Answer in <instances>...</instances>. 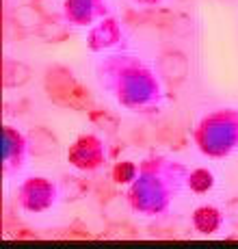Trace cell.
<instances>
[{
	"instance_id": "obj_4",
	"label": "cell",
	"mask_w": 238,
	"mask_h": 249,
	"mask_svg": "<svg viewBox=\"0 0 238 249\" xmlns=\"http://www.w3.org/2000/svg\"><path fill=\"white\" fill-rule=\"evenodd\" d=\"M59 184L46 176H28L16 189L17 208L28 214H44L59 202Z\"/></svg>"
},
{
	"instance_id": "obj_10",
	"label": "cell",
	"mask_w": 238,
	"mask_h": 249,
	"mask_svg": "<svg viewBox=\"0 0 238 249\" xmlns=\"http://www.w3.org/2000/svg\"><path fill=\"white\" fill-rule=\"evenodd\" d=\"M217 184V178L208 167H195V169L188 171V178H187V189L195 195H206L210 193Z\"/></svg>"
},
{
	"instance_id": "obj_11",
	"label": "cell",
	"mask_w": 238,
	"mask_h": 249,
	"mask_svg": "<svg viewBox=\"0 0 238 249\" xmlns=\"http://www.w3.org/2000/svg\"><path fill=\"white\" fill-rule=\"evenodd\" d=\"M136 171H139V162H132V160H121V162H115L111 169V178L115 184H130L135 180Z\"/></svg>"
},
{
	"instance_id": "obj_3",
	"label": "cell",
	"mask_w": 238,
	"mask_h": 249,
	"mask_svg": "<svg viewBox=\"0 0 238 249\" xmlns=\"http://www.w3.org/2000/svg\"><path fill=\"white\" fill-rule=\"evenodd\" d=\"M193 143L210 160L230 159L238 152V108H214L193 128Z\"/></svg>"
},
{
	"instance_id": "obj_12",
	"label": "cell",
	"mask_w": 238,
	"mask_h": 249,
	"mask_svg": "<svg viewBox=\"0 0 238 249\" xmlns=\"http://www.w3.org/2000/svg\"><path fill=\"white\" fill-rule=\"evenodd\" d=\"M136 4H145V7H158V4H163L165 0H135Z\"/></svg>"
},
{
	"instance_id": "obj_7",
	"label": "cell",
	"mask_w": 238,
	"mask_h": 249,
	"mask_svg": "<svg viewBox=\"0 0 238 249\" xmlns=\"http://www.w3.org/2000/svg\"><path fill=\"white\" fill-rule=\"evenodd\" d=\"M108 16H111L108 0H63L65 22L76 28H91Z\"/></svg>"
},
{
	"instance_id": "obj_5",
	"label": "cell",
	"mask_w": 238,
	"mask_h": 249,
	"mask_svg": "<svg viewBox=\"0 0 238 249\" xmlns=\"http://www.w3.org/2000/svg\"><path fill=\"white\" fill-rule=\"evenodd\" d=\"M68 162L69 167H74L76 171H83V174L100 171L108 162L106 143L93 132H83L68 147Z\"/></svg>"
},
{
	"instance_id": "obj_8",
	"label": "cell",
	"mask_w": 238,
	"mask_h": 249,
	"mask_svg": "<svg viewBox=\"0 0 238 249\" xmlns=\"http://www.w3.org/2000/svg\"><path fill=\"white\" fill-rule=\"evenodd\" d=\"M190 226L202 236H214L225 226V214L219 206L212 204H202L190 213Z\"/></svg>"
},
{
	"instance_id": "obj_9",
	"label": "cell",
	"mask_w": 238,
	"mask_h": 249,
	"mask_svg": "<svg viewBox=\"0 0 238 249\" xmlns=\"http://www.w3.org/2000/svg\"><path fill=\"white\" fill-rule=\"evenodd\" d=\"M121 41V28H119V22L115 18H104L98 24H93L91 31H89V39L87 46L91 52H104L108 48L117 46Z\"/></svg>"
},
{
	"instance_id": "obj_1",
	"label": "cell",
	"mask_w": 238,
	"mask_h": 249,
	"mask_svg": "<svg viewBox=\"0 0 238 249\" xmlns=\"http://www.w3.org/2000/svg\"><path fill=\"white\" fill-rule=\"evenodd\" d=\"M98 80L104 91L128 113L156 115L165 102V89L156 71L128 52H115L98 63Z\"/></svg>"
},
{
	"instance_id": "obj_6",
	"label": "cell",
	"mask_w": 238,
	"mask_h": 249,
	"mask_svg": "<svg viewBox=\"0 0 238 249\" xmlns=\"http://www.w3.org/2000/svg\"><path fill=\"white\" fill-rule=\"evenodd\" d=\"M28 160V139L20 128L7 126L2 128V176L11 178L24 169Z\"/></svg>"
},
{
	"instance_id": "obj_2",
	"label": "cell",
	"mask_w": 238,
	"mask_h": 249,
	"mask_svg": "<svg viewBox=\"0 0 238 249\" xmlns=\"http://www.w3.org/2000/svg\"><path fill=\"white\" fill-rule=\"evenodd\" d=\"M188 167L163 154L147 156L139 162L135 180L126 189V204L141 217H163L187 189Z\"/></svg>"
}]
</instances>
